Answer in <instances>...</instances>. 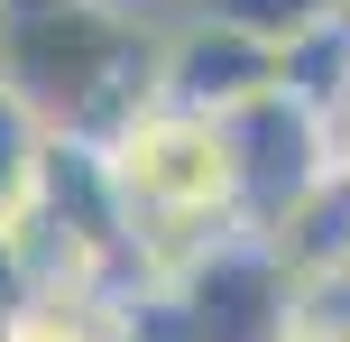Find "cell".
<instances>
[{"instance_id": "cell-1", "label": "cell", "mask_w": 350, "mask_h": 342, "mask_svg": "<svg viewBox=\"0 0 350 342\" xmlns=\"http://www.w3.org/2000/svg\"><path fill=\"white\" fill-rule=\"evenodd\" d=\"M0 84L55 139L102 148L157 102V19L120 0H0Z\"/></svg>"}, {"instance_id": "cell-2", "label": "cell", "mask_w": 350, "mask_h": 342, "mask_svg": "<svg viewBox=\"0 0 350 342\" xmlns=\"http://www.w3.org/2000/svg\"><path fill=\"white\" fill-rule=\"evenodd\" d=\"M111 195L129 222V269L148 287H166L193 250H212L221 232H240V167H230V130L203 111L148 102L129 130L102 139Z\"/></svg>"}, {"instance_id": "cell-3", "label": "cell", "mask_w": 350, "mask_h": 342, "mask_svg": "<svg viewBox=\"0 0 350 342\" xmlns=\"http://www.w3.org/2000/svg\"><path fill=\"white\" fill-rule=\"evenodd\" d=\"M166 296L193 315V333L203 342H286L304 324V287L295 269L277 259V241L267 232H221L212 250H193L185 269L166 278Z\"/></svg>"}, {"instance_id": "cell-4", "label": "cell", "mask_w": 350, "mask_h": 342, "mask_svg": "<svg viewBox=\"0 0 350 342\" xmlns=\"http://www.w3.org/2000/svg\"><path fill=\"white\" fill-rule=\"evenodd\" d=\"M267 93H286V56L267 37L230 28V19H203V10L157 19V102L230 121V111L267 102Z\"/></svg>"}, {"instance_id": "cell-5", "label": "cell", "mask_w": 350, "mask_h": 342, "mask_svg": "<svg viewBox=\"0 0 350 342\" xmlns=\"http://www.w3.org/2000/svg\"><path fill=\"white\" fill-rule=\"evenodd\" d=\"M230 167H240V222L249 232H277L323 176H332V139H323V111H304L295 93H267V102L230 111Z\"/></svg>"}, {"instance_id": "cell-6", "label": "cell", "mask_w": 350, "mask_h": 342, "mask_svg": "<svg viewBox=\"0 0 350 342\" xmlns=\"http://www.w3.org/2000/svg\"><path fill=\"white\" fill-rule=\"evenodd\" d=\"M267 241H277V259L295 269L304 296H314V287H341V278H350V176L332 167V176H323Z\"/></svg>"}, {"instance_id": "cell-7", "label": "cell", "mask_w": 350, "mask_h": 342, "mask_svg": "<svg viewBox=\"0 0 350 342\" xmlns=\"http://www.w3.org/2000/svg\"><path fill=\"white\" fill-rule=\"evenodd\" d=\"M120 296L129 287H37L10 342H120Z\"/></svg>"}, {"instance_id": "cell-8", "label": "cell", "mask_w": 350, "mask_h": 342, "mask_svg": "<svg viewBox=\"0 0 350 342\" xmlns=\"http://www.w3.org/2000/svg\"><path fill=\"white\" fill-rule=\"evenodd\" d=\"M46 139H55V130L37 121V111L18 102L10 84H0V241L18 232V213H28V195H37V167H46Z\"/></svg>"}, {"instance_id": "cell-9", "label": "cell", "mask_w": 350, "mask_h": 342, "mask_svg": "<svg viewBox=\"0 0 350 342\" xmlns=\"http://www.w3.org/2000/svg\"><path fill=\"white\" fill-rule=\"evenodd\" d=\"M175 10H203V19H230V28L267 37V47H304L314 28H332V19H350V0H175ZM166 10V19H175Z\"/></svg>"}, {"instance_id": "cell-10", "label": "cell", "mask_w": 350, "mask_h": 342, "mask_svg": "<svg viewBox=\"0 0 350 342\" xmlns=\"http://www.w3.org/2000/svg\"><path fill=\"white\" fill-rule=\"evenodd\" d=\"M28 296H37V278H28V259L0 241V342L18 333V315H28Z\"/></svg>"}, {"instance_id": "cell-11", "label": "cell", "mask_w": 350, "mask_h": 342, "mask_svg": "<svg viewBox=\"0 0 350 342\" xmlns=\"http://www.w3.org/2000/svg\"><path fill=\"white\" fill-rule=\"evenodd\" d=\"M323 139H332V167L350 176V84L332 93V102H323Z\"/></svg>"}]
</instances>
